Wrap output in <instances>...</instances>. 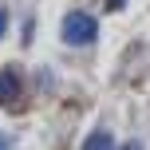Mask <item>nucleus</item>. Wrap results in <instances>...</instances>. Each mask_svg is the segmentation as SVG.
Segmentation results:
<instances>
[{"instance_id":"f257e3e1","label":"nucleus","mask_w":150,"mask_h":150,"mask_svg":"<svg viewBox=\"0 0 150 150\" xmlns=\"http://www.w3.org/2000/svg\"><path fill=\"white\" fill-rule=\"evenodd\" d=\"M63 44H71V47H83V44H95V36H99V24H95V16H87V12H67L63 16Z\"/></svg>"},{"instance_id":"423d86ee","label":"nucleus","mask_w":150,"mask_h":150,"mask_svg":"<svg viewBox=\"0 0 150 150\" xmlns=\"http://www.w3.org/2000/svg\"><path fill=\"white\" fill-rule=\"evenodd\" d=\"M0 150H12V142H8V134H0Z\"/></svg>"},{"instance_id":"7ed1b4c3","label":"nucleus","mask_w":150,"mask_h":150,"mask_svg":"<svg viewBox=\"0 0 150 150\" xmlns=\"http://www.w3.org/2000/svg\"><path fill=\"white\" fill-rule=\"evenodd\" d=\"M83 150H115V138L107 134V130H91L87 142H83Z\"/></svg>"},{"instance_id":"f03ea898","label":"nucleus","mask_w":150,"mask_h":150,"mask_svg":"<svg viewBox=\"0 0 150 150\" xmlns=\"http://www.w3.org/2000/svg\"><path fill=\"white\" fill-rule=\"evenodd\" d=\"M20 75L16 71H0V107H20Z\"/></svg>"},{"instance_id":"20e7f679","label":"nucleus","mask_w":150,"mask_h":150,"mask_svg":"<svg viewBox=\"0 0 150 150\" xmlns=\"http://www.w3.org/2000/svg\"><path fill=\"white\" fill-rule=\"evenodd\" d=\"M103 4H107V8H111V12H119V8H122V4H127V0H103Z\"/></svg>"},{"instance_id":"39448f33","label":"nucleus","mask_w":150,"mask_h":150,"mask_svg":"<svg viewBox=\"0 0 150 150\" xmlns=\"http://www.w3.org/2000/svg\"><path fill=\"white\" fill-rule=\"evenodd\" d=\"M4 28H8V12L0 8V36H4Z\"/></svg>"},{"instance_id":"0eeeda50","label":"nucleus","mask_w":150,"mask_h":150,"mask_svg":"<svg viewBox=\"0 0 150 150\" xmlns=\"http://www.w3.org/2000/svg\"><path fill=\"white\" fill-rule=\"evenodd\" d=\"M122 150H142V146H138V142H127V146H122Z\"/></svg>"}]
</instances>
